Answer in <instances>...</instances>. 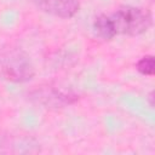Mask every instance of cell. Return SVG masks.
<instances>
[{
  "mask_svg": "<svg viewBox=\"0 0 155 155\" xmlns=\"http://www.w3.org/2000/svg\"><path fill=\"white\" fill-rule=\"evenodd\" d=\"M148 102H149V105L153 108L154 107V92L153 91H150L148 94Z\"/></svg>",
  "mask_w": 155,
  "mask_h": 155,
  "instance_id": "52a82bcc",
  "label": "cell"
},
{
  "mask_svg": "<svg viewBox=\"0 0 155 155\" xmlns=\"http://www.w3.org/2000/svg\"><path fill=\"white\" fill-rule=\"evenodd\" d=\"M114 29L117 34L137 36L145 33L153 24V16L149 10L137 6H121L110 15Z\"/></svg>",
  "mask_w": 155,
  "mask_h": 155,
  "instance_id": "7a4b0ae2",
  "label": "cell"
},
{
  "mask_svg": "<svg viewBox=\"0 0 155 155\" xmlns=\"http://www.w3.org/2000/svg\"><path fill=\"white\" fill-rule=\"evenodd\" d=\"M45 13L59 18H71L80 10L79 0H31Z\"/></svg>",
  "mask_w": 155,
  "mask_h": 155,
  "instance_id": "277c9868",
  "label": "cell"
},
{
  "mask_svg": "<svg viewBox=\"0 0 155 155\" xmlns=\"http://www.w3.org/2000/svg\"><path fill=\"white\" fill-rule=\"evenodd\" d=\"M93 29L94 33L103 40H111L116 36L111 18L108 15H99L98 17H96V19L93 21Z\"/></svg>",
  "mask_w": 155,
  "mask_h": 155,
  "instance_id": "5b68a950",
  "label": "cell"
},
{
  "mask_svg": "<svg viewBox=\"0 0 155 155\" xmlns=\"http://www.w3.org/2000/svg\"><path fill=\"white\" fill-rule=\"evenodd\" d=\"M29 98L47 109H62L78 102L79 94L71 90L62 88L54 85H41L29 93Z\"/></svg>",
  "mask_w": 155,
  "mask_h": 155,
  "instance_id": "3957f363",
  "label": "cell"
},
{
  "mask_svg": "<svg viewBox=\"0 0 155 155\" xmlns=\"http://www.w3.org/2000/svg\"><path fill=\"white\" fill-rule=\"evenodd\" d=\"M136 69H137L142 75L153 76L154 73H155V59H154V56L148 54V56L142 57V58L137 62Z\"/></svg>",
  "mask_w": 155,
  "mask_h": 155,
  "instance_id": "8992f818",
  "label": "cell"
},
{
  "mask_svg": "<svg viewBox=\"0 0 155 155\" xmlns=\"http://www.w3.org/2000/svg\"><path fill=\"white\" fill-rule=\"evenodd\" d=\"M35 75L34 64L29 54L18 47H8L0 51V79L23 84Z\"/></svg>",
  "mask_w": 155,
  "mask_h": 155,
  "instance_id": "6da1fadb",
  "label": "cell"
}]
</instances>
